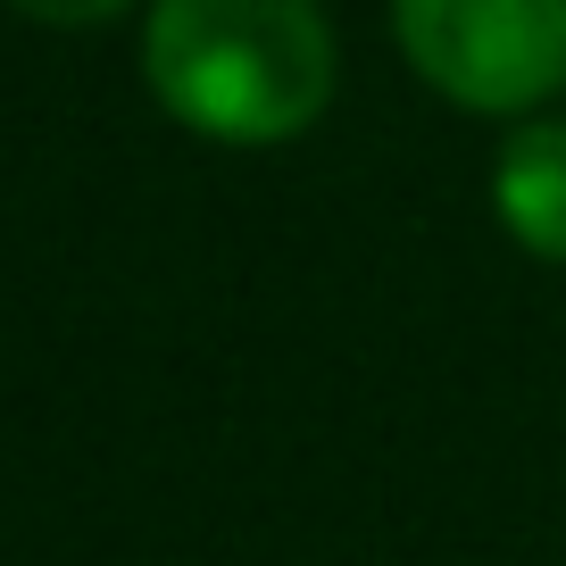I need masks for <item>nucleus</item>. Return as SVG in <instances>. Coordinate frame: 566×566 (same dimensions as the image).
<instances>
[{
  "label": "nucleus",
  "instance_id": "f257e3e1",
  "mask_svg": "<svg viewBox=\"0 0 566 566\" xmlns=\"http://www.w3.org/2000/svg\"><path fill=\"white\" fill-rule=\"evenodd\" d=\"M142 67L176 125L259 150L325 117L334 25L317 0H150Z\"/></svg>",
  "mask_w": 566,
  "mask_h": 566
},
{
  "label": "nucleus",
  "instance_id": "f03ea898",
  "mask_svg": "<svg viewBox=\"0 0 566 566\" xmlns=\"http://www.w3.org/2000/svg\"><path fill=\"white\" fill-rule=\"evenodd\" d=\"M408 67L475 117H525L566 92V0H391Z\"/></svg>",
  "mask_w": 566,
  "mask_h": 566
},
{
  "label": "nucleus",
  "instance_id": "7ed1b4c3",
  "mask_svg": "<svg viewBox=\"0 0 566 566\" xmlns=\"http://www.w3.org/2000/svg\"><path fill=\"white\" fill-rule=\"evenodd\" d=\"M492 209L533 259L566 266V117H533L492 167Z\"/></svg>",
  "mask_w": 566,
  "mask_h": 566
},
{
  "label": "nucleus",
  "instance_id": "20e7f679",
  "mask_svg": "<svg viewBox=\"0 0 566 566\" xmlns=\"http://www.w3.org/2000/svg\"><path fill=\"white\" fill-rule=\"evenodd\" d=\"M9 9L34 18V25H108L125 0H9Z\"/></svg>",
  "mask_w": 566,
  "mask_h": 566
}]
</instances>
